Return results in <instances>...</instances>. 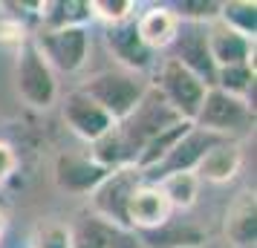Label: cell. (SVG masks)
<instances>
[{
    "label": "cell",
    "instance_id": "f1b7e54d",
    "mask_svg": "<svg viewBox=\"0 0 257 248\" xmlns=\"http://www.w3.org/2000/svg\"><path fill=\"white\" fill-rule=\"evenodd\" d=\"M202 248H228V245H222V242H205Z\"/></svg>",
    "mask_w": 257,
    "mask_h": 248
},
{
    "label": "cell",
    "instance_id": "ffe728a7",
    "mask_svg": "<svg viewBox=\"0 0 257 248\" xmlns=\"http://www.w3.org/2000/svg\"><path fill=\"white\" fill-rule=\"evenodd\" d=\"M90 159H93L98 167H104V170L133 167V156H130L127 144H124V139H121V133H118L116 124H113L101 139H95V142L90 144Z\"/></svg>",
    "mask_w": 257,
    "mask_h": 248
},
{
    "label": "cell",
    "instance_id": "603a6c76",
    "mask_svg": "<svg viewBox=\"0 0 257 248\" xmlns=\"http://www.w3.org/2000/svg\"><path fill=\"white\" fill-rule=\"evenodd\" d=\"M214 87L248 101V95L254 93V64H240V67H222V70H217Z\"/></svg>",
    "mask_w": 257,
    "mask_h": 248
},
{
    "label": "cell",
    "instance_id": "484cf974",
    "mask_svg": "<svg viewBox=\"0 0 257 248\" xmlns=\"http://www.w3.org/2000/svg\"><path fill=\"white\" fill-rule=\"evenodd\" d=\"M32 248H72V228L58 222H47L38 228Z\"/></svg>",
    "mask_w": 257,
    "mask_h": 248
},
{
    "label": "cell",
    "instance_id": "6da1fadb",
    "mask_svg": "<svg viewBox=\"0 0 257 248\" xmlns=\"http://www.w3.org/2000/svg\"><path fill=\"white\" fill-rule=\"evenodd\" d=\"M151 84L145 81L142 75L127 70H104L95 72L93 78L78 87L84 95H90L95 104L104 110L113 121H124V118L136 110V104L142 101V95L148 93Z\"/></svg>",
    "mask_w": 257,
    "mask_h": 248
},
{
    "label": "cell",
    "instance_id": "ac0fdd59",
    "mask_svg": "<svg viewBox=\"0 0 257 248\" xmlns=\"http://www.w3.org/2000/svg\"><path fill=\"white\" fill-rule=\"evenodd\" d=\"M38 21L41 29H75L93 21L90 0H47L38 3Z\"/></svg>",
    "mask_w": 257,
    "mask_h": 248
},
{
    "label": "cell",
    "instance_id": "44dd1931",
    "mask_svg": "<svg viewBox=\"0 0 257 248\" xmlns=\"http://www.w3.org/2000/svg\"><path fill=\"white\" fill-rule=\"evenodd\" d=\"M159 188H162V193L168 196V202H171V208L176 211H191L194 205H197V196H199V182L197 173H171V176H162L159 182H156Z\"/></svg>",
    "mask_w": 257,
    "mask_h": 248
},
{
    "label": "cell",
    "instance_id": "d4e9b609",
    "mask_svg": "<svg viewBox=\"0 0 257 248\" xmlns=\"http://www.w3.org/2000/svg\"><path fill=\"white\" fill-rule=\"evenodd\" d=\"M171 9L179 18V24H202L205 26L220 18V3H214V0H182V3H176Z\"/></svg>",
    "mask_w": 257,
    "mask_h": 248
},
{
    "label": "cell",
    "instance_id": "30bf717a",
    "mask_svg": "<svg viewBox=\"0 0 257 248\" xmlns=\"http://www.w3.org/2000/svg\"><path fill=\"white\" fill-rule=\"evenodd\" d=\"M174 219V208L168 196L162 193V188L156 182H148L142 179L139 185L133 188L127 199V225L130 231H139V234H148V231H156L162 228L165 222Z\"/></svg>",
    "mask_w": 257,
    "mask_h": 248
},
{
    "label": "cell",
    "instance_id": "5b68a950",
    "mask_svg": "<svg viewBox=\"0 0 257 248\" xmlns=\"http://www.w3.org/2000/svg\"><path fill=\"white\" fill-rule=\"evenodd\" d=\"M139 182H142L139 167H118V170H110L104 182L90 193L93 216L101 219V222H107V225H116L121 231H130L127 199H130V193H133V188H136Z\"/></svg>",
    "mask_w": 257,
    "mask_h": 248
},
{
    "label": "cell",
    "instance_id": "ba28073f",
    "mask_svg": "<svg viewBox=\"0 0 257 248\" xmlns=\"http://www.w3.org/2000/svg\"><path fill=\"white\" fill-rule=\"evenodd\" d=\"M208 26V24H205ZM205 26L202 24H179V32H176V41L171 44V55L168 58L182 64L188 72H194L205 87H214V75H217V67L211 61L208 52V41H205Z\"/></svg>",
    "mask_w": 257,
    "mask_h": 248
},
{
    "label": "cell",
    "instance_id": "3957f363",
    "mask_svg": "<svg viewBox=\"0 0 257 248\" xmlns=\"http://www.w3.org/2000/svg\"><path fill=\"white\" fill-rule=\"evenodd\" d=\"M15 87L32 110H49L58 101V78L55 70L47 64L35 47L32 38H26L18 47V64H15Z\"/></svg>",
    "mask_w": 257,
    "mask_h": 248
},
{
    "label": "cell",
    "instance_id": "83f0119b",
    "mask_svg": "<svg viewBox=\"0 0 257 248\" xmlns=\"http://www.w3.org/2000/svg\"><path fill=\"white\" fill-rule=\"evenodd\" d=\"M3 231H6V211L0 208V236H3Z\"/></svg>",
    "mask_w": 257,
    "mask_h": 248
},
{
    "label": "cell",
    "instance_id": "5bb4252c",
    "mask_svg": "<svg viewBox=\"0 0 257 248\" xmlns=\"http://www.w3.org/2000/svg\"><path fill=\"white\" fill-rule=\"evenodd\" d=\"M225 242L234 248H254L257 242V193L251 188L240 190L225 208L222 219Z\"/></svg>",
    "mask_w": 257,
    "mask_h": 248
},
{
    "label": "cell",
    "instance_id": "7c38bea8",
    "mask_svg": "<svg viewBox=\"0 0 257 248\" xmlns=\"http://www.w3.org/2000/svg\"><path fill=\"white\" fill-rule=\"evenodd\" d=\"M107 173L110 170L98 167L90 156H78V153H61L55 159V165H52L55 188L64 190V193H75V196L93 193L107 179Z\"/></svg>",
    "mask_w": 257,
    "mask_h": 248
},
{
    "label": "cell",
    "instance_id": "f546056e",
    "mask_svg": "<svg viewBox=\"0 0 257 248\" xmlns=\"http://www.w3.org/2000/svg\"><path fill=\"white\" fill-rule=\"evenodd\" d=\"M3 18H6V12H3V6H0V29H3Z\"/></svg>",
    "mask_w": 257,
    "mask_h": 248
},
{
    "label": "cell",
    "instance_id": "52a82bcc",
    "mask_svg": "<svg viewBox=\"0 0 257 248\" xmlns=\"http://www.w3.org/2000/svg\"><path fill=\"white\" fill-rule=\"evenodd\" d=\"M35 47L47 64L58 72H78L90 58V29H41L35 38Z\"/></svg>",
    "mask_w": 257,
    "mask_h": 248
},
{
    "label": "cell",
    "instance_id": "7a4b0ae2",
    "mask_svg": "<svg viewBox=\"0 0 257 248\" xmlns=\"http://www.w3.org/2000/svg\"><path fill=\"white\" fill-rule=\"evenodd\" d=\"M179 121H185V118L179 116L174 107L162 98V93L151 84L148 93L142 95V101L136 104V110L124 121L116 124L118 133H121V139H124V144H127L130 156H133V167H136V159H139L142 147L151 142V139H156L159 133H165L168 127L179 124Z\"/></svg>",
    "mask_w": 257,
    "mask_h": 248
},
{
    "label": "cell",
    "instance_id": "277c9868",
    "mask_svg": "<svg viewBox=\"0 0 257 248\" xmlns=\"http://www.w3.org/2000/svg\"><path fill=\"white\" fill-rule=\"evenodd\" d=\"M194 124L208 133H217L222 139H237L254 127V104L222 93L217 87H208Z\"/></svg>",
    "mask_w": 257,
    "mask_h": 248
},
{
    "label": "cell",
    "instance_id": "7402d4cb",
    "mask_svg": "<svg viewBox=\"0 0 257 248\" xmlns=\"http://www.w3.org/2000/svg\"><path fill=\"white\" fill-rule=\"evenodd\" d=\"M225 26H231L234 32L251 38L257 35V3L254 0H228V3H220V18Z\"/></svg>",
    "mask_w": 257,
    "mask_h": 248
},
{
    "label": "cell",
    "instance_id": "8fae6325",
    "mask_svg": "<svg viewBox=\"0 0 257 248\" xmlns=\"http://www.w3.org/2000/svg\"><path fill=\"white\" fill-rule=\"evenodd\" d=\"M61 116H64L67 127H70L78 139H84V142H90V144H93L95 139H101V136L116 124V121L107 116L90 95H84L81 90L67 93L64 104H61Z\"/></svg>",
    "mask_w": 257,
    "mask_h": 248
},
{
    "label": "cell",
    "instance_id": "2e32d148",
    "mask_svg": "<svg viewBox=\"0 0 257 248\" xmlns=\"http://www.w3.org/2000/svg\"><path fill=\"white\" fill-rule=\"evenodd\" d=\"M243 167V144L240 139H220L217 144H211L205 156L199 159V165L194 167L199 182H211V185H225L237 179Z\"/></svg>",
    "mask_w": 257,
    "mask_h": 248
},
{
    "label": "cell",
    "instance_id": "9c48e42d",
    "mask_svg": "<svg viewBox=\"0 0 257 248\" xmlns=\"http://www.w3.org/2000/svg\"><path fill=\"white\" fill-rule=\"evenodd\" d=\"M220 139L222 136L208 133V130H202V127L194 124V127H191V130L174 144V150L165 156L159 165L142 173V179H148V182H159L162 176H171V173H188V170L194 173V167L199 165V159L205 156V150H208L211 144H217Z\"/></svg>",
    "mask_w": 257,
    "mask_h": 248
},
{
    "label": "cell",
    "instance_id": "4316f807",
    "mask_svg": "<svg viewBox=\"0 0 257 248\" xmlns=\"http://www.w3.org/2000/svg\"><path fill=\"white\" fill-rule=\"evenodd\" d=\"M15 170H18V150L6 139H0V188L15 176Z\"/></svg>",
    "mask_w": 257,
    "mask_h": 248
},
{
    "label": "cell",
    "instance_id": "d6986e66",
    "mask_svg": "<svg viewBox=\"0 0 257 248\" xmlns=\"http://www.w3.org/2000/svg\"><path fill=\"white\" fill-rule=\"evenodd\" d=\"M148 239V248H202L208 242L205 231H199L194 225H182V222H165L156 231L142 234Z\"/></svg>",
    "mask_w": 257,
    "mask_h": 248
},
{
    "label": "cell",
    "instance_id": "cb8c5ba5",
    "mask_svg": "<svg viewBox=\"0 0 257 248\" xmlns=\"http://www.w3.org/2000/svg\"><path fill=\"white\" fill-rule=\"evenodd\" d=\"M90 12L101 24L118 26L136 18V3L133 0H90Z\"/></svg>",
    "mask_w": 257,
    "mask_h": 248
},
{
    "label": "cell",
    "instance_id": "4fadbf2b",
    "mask_svg": "<svg viewBox=\"0 0 257 248\" xmlns=\"http://www.w3.org/2000/svg\"><path fill=\"white\" fill-rule=\"evenodd\" d=\"M205 41H208V52L217 70L254 64V41L234 32L231 26H225L222 21H211L205 26Z\"/></svg>",
    "mask_w": 257,
    "mask_h": 248
},
{
    "label": "cell",
    "instance_id": "e0dca14e",
    "mask_svg": "<svg viewBox=\"0 0 257 248\" xmlns=\"http://www.w3.org/2000/svg\"><path fill=\"white\" fill-rule=\"evenodd\" d=\"M133 24H136V32H139L142 44L151 49V52L171 49V44L176 41V32H179V18L165 3L148 6L145 12H139L133 18Z\"/></svg>",
    "mask_w": 257,
    "mask_h": 248
},
{
    "label": "cell",
    "instance_id": "9a60e30c",
    "mask_svg": "<svg viewBox=\"0 0 257 248\" xmlns=\"http://www.w3.org/2000/svg\"><path fill=\"white\" fill-rule=\"evenodd\" d=\"M104 41H107V49L113 52V58L121 64V70H127V72L142 75L156 61V52H151V49L142 44L133 21L118 24V26H107Z\"/></svg>",
    "mask_w": 257,
    "mask_h": 248
},
{
    "label": "cell",
    "instance_id": "8992f818",
    "mask_svg": "<svg viewBox=\"0 0 257 248\" xmlns=\"http://www.w3.org/2000/svg\"><path fill=\"white\" fill-rule=\"evenodd\" d=\"M153 87L162 93V98L174 107L185 121H194V118H197L199 107H202V98L208 93V87L199 81L194 72H188L182 64H176V61H171V58L162 61Z\"/></svg>",
    "mask_w": 257,
    "mask_h": 248
}]
</instances>
